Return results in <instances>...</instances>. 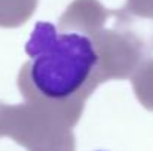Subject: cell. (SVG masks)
I'll list each match as a JSON object with an SVG mask.
<instances>
[{
    "label": "cell",
    "mask_w": 153,
    "mask_h": 151,
    "mask_svg": "<svg viewBox=\"0 0 153 151\" xmlns=\"http://www.w3.org/2000/svg\"><path fill=\"white\" fill-rule=\"evenodd\" d=\"M123 10L141 18L153 19V0H126Z\"/></svg>",
    "instance_id": "277c9868"
},
{
    "label": "cell",
    "mask_w": 153,
    "mask_h": 151,
    "mask_svg": "<svg viewBox=\"0 0 153 151\" xmlns=\"http://www.w3.org/2000/svg\"><path fill=\"white\" fill-rule=\"evenodd\" d=\"M37 6V0H0V25L15 27L25 22Z\"/></svg>",
    "instance_id": "3957f363"
},
{
    "label": "cell",
    "mask_w": 153,
    "mask_h": 151,
    "mask_svg": "<svg viewBox=\"0 0 153 151\" xmlns=\"http://www.w3.org/2000/svg\"><path fill=\"white\" fill-rule=\"evenodd\" d=\"M25 52L30 61L19 74L24 96L73 126L86 98L102 82L100 55L92 39L76 31L58 33L53 24L40 21Z\"/></svg>",
    "instance_id": "6da1fadb"
},
{
    "label": "cell",
    "mask_w": 153,
    "mask_h": 151,
    "mask_svg": "<svg viewBox=\"0 0 153 151\" xmlns=\"http://www.w3.org/2000/svg\"><path fill=\"white\" fill-rule=\"evenodd\" d=\"M110 13L111 10H107L98 0H74L62 13L59 28L92 36L104 27Z\"/></svg>",
    "instance_id": "7a4b0ae2"
}]
</instances>
